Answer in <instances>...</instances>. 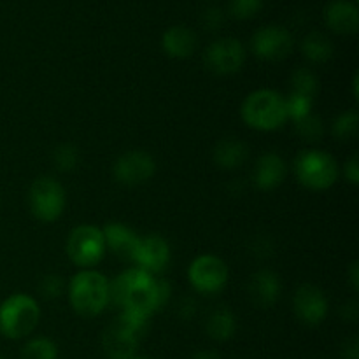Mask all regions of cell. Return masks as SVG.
Returning a JSON list of instances; mask_svg holds the SVG:
<instances>
[{"mask_svg": "<svg viewBox=\"0 0 359 359\" xmlns=\"http://www.w3.org/2000/svg\"><path fill=\"white\" fill-rule=\"evenodd\" d=\"M302 53L312 63H326L333 58L335 46L321 32H311L302 41Z\"/></svg>", "mask_w": 359, "mask_h": 359, "instance_id": "7402d4cb", "label": "cell"}, {"mask_svg": "<svg viewBox=\"0 0 359 359\" xmlns=\"http://www.w3.org/2000/svg\"><path fill=\"white\" fill-rule=\"evenodd\" d=\"M65 188L51 175H41L28 189V207L32 216L41 223H55L65 210Z\"/></svg>", "mask_w": 359, "mask_h": 359, "instance_id": "8992f818", "label": "cell"}, {"mask_svg": "<svg viewBox=\"0 0 359 359\" xmlns=\"http://www.w3.org/2000/svg\"><path fill=\"white\" fill-rule=\"evenodd\" d=\"M195 312H196V302L193 300V298H189V297L182 298L181 304H179L177 314L181 316L182 319H189V318H193V316H195Z\"/></svg>", "mask_w": 359, "mask_h": 359, "instance_id": "d6a6232c", "label": "cell"}, {"mask_svg": "<svg viewBox=\"0 0 359 359\" xmlns=\"http://www.w3.org/2000/svg\"><path fill=\"white\" fill-rule=\"evenodd\" d=\"M358 123H359V116L356 109L344 111L342 114L337 116V119L333 121V126H332L333 137L339 140L353 139V137L358 133Z\"/></svg>", "mask_w": 359, "mask_h": 359, "instance_id": "484cf974", "label": "cell"}, {"mask_svg": "<svg viewBox=\"0 0 359 359\" xmlns=\"http://www.w3.org/2000/svg\"><path fill=\"white\" fill-rule=\"evenodd\" d=\"M230 270L224 259L216 255H200L189 263L188 280L191 287L203 294H216L228 284Z\"/></svg>", "mask_w": 359, "mask_h": 359, "instance_id": "ba28073f", "label": "cell"}, {"mask_svg": "<svg viewBox=\"0 0 359 359\" xmlns=\"http://www.w3.org/2000/svg\"><path fill=\"white\" fill-rule=\"evenodd\" d=\"M297 181L311 191H325L337 182L340 168L337 160L323 149H304L293 163Z\"/></svg>", "mask_w": 359, "mask_h": 359, "instance_id": "5b68a950", "label": "cell"}, {"mask_svg": "<svg viewBox=\"0 0 359 359\" xmlns=\"http://www.w3.org/2000/svg\"><path fill=\"white\" fill-rule=\"evenodd\" d=\"M0 359H6V358H4V356H0Z\"/></svg>", "mask_w": 359, "mask_h": 359, "instance_id": "f35d334b", "label": "cell"}, {"mask_svg": "<svg viewBox=\"0 0 359 359\" xmlns=\"http://www.w3.org/2000/svg\"><path fill=\"white\" fill-rule=\"evenodd\" d=\"M205 332L216 342H226L237 332V318L228 307H216L207 318Z\"/></svg>", "mask_w": 359, "mask_h": 359, "instance_id": "44dd1931", "label": "cell"}, {"mask_svg": "<svg viewBox=\"0 0 359 359\" xmlns=\"http://www.w3.org/2000/svg\"><path fill=\"white\" fill-rule=\"evenodd\" d=\"M102 233H104L105 249H109L116 258L133 263L140 237L132 228H128L123 223H118V221H111V223H107L102 228Z\"/></svg>", "mask_w": 359, "mask_h": 359, "instance_id": "9a60e30c", "label": "cell"}, {"mask_svg": "<svg viewBox=\"0 0 359 359\" xmlns=\"http://www.w3.org/2000/svg\"><path fill=\"white\" fill-rule=\"evenodd\" d=\"M286 107H287V116H290L291 121H298V119L305 118V116L312 114V109H314V100L304 95H298L291 91L286 97Z\"/></svg>", "mask_w": 359, "mask_h": 359, "instance_id": "83f0119b", "label": "cell"}, {"mask_svg": "<svg viewBox=\"0 0 359 359\" xmlns=\"http://www.w3.org/2000/svg\"><path fill=\"white\" fill-rule=\"evenodd\" d=\"M65 251L70 262L79 270L93 269L104 259L105 241L102 228L95 224H79L69 233L65 242Z\"/></svg>", "mask_w": 359, "mask_h": 359, "instance_id": "52a82bcc", "label": "cell"}, {"mask_svg": "<svg viewBox=\"0 0 359 359\" xmlns=\"http://www.w3.org/2000/svg\"><path fill=\"white\" fill-rule=\"evenodd\" d=\"M0 205H2V200H0Z\"/></svg>", "mask_w": 359, "mask_h": 359, "instance_id": "ab89813d", "label": "cell"}, {"mask_svg": "<svg viewBox=\"0 0 359 359\" xmlns=\"http://www.w3.org/2000/svg\"><path fill=\"white\" fill-rule=\"evenodd\" d=\"M294 130H297L298 135L302 137L307 142H319L325 135V125H323V119L319 116H316L314 112L305 118L294 121Z\"/></svg>", "mask_w": 359, "mask_h": 359, "instance_id": "4316f807", "label": "cell"}, {"mask_svg": "<svg viewBox=\"0 0 359 359\" xmlns=\"http://www.w3.org/2000/svg\"><path fill=\"white\" fill-rule=\"evenodd\" d=\"M41 321V307L30 294L14 293L0 304V333L9 340L27 339Z\"/></svg>", "mask_w": 359, "mask_h": 359, "instance_id": "277c9868", "label": "cell"}, {"mask_svg": "<svg viewBox=\"0 0 359 359\" xmlns=\"http://www.w3.org/2000/svg\"><path fill=\"white\" fill-rule=\"evenodd\" d=\"M79 161H81L79 149L70 142L58 144V146L55 147V151H53V163H55L56 170L63 172V174L76 170Z\"/></svg>", "mask_w": 359, "mask_h": 359, "instance_id": "d4e9b609", "label": "cell"}, {"mask_svg": "<svg viewBox=\"0 0 359 359\" xmlns=\"http://www.w3.org/2000/svg\"><path fill=\"white\" fill-rule=\"evenodd\" d=\"M291 88L293 93L304 95V97L316 100V95L319 93V79L311 69L305 67H298L293 74H291Z\"/></svg>", "mask_w": 359, "mask_h": 359, "instance_id": "cb8c5ba5", "label": "cell"}, {"mask_svg": "<svg viewBox=\"0 0 359 359\" xmlns=\"http://www.w3.org/2000/svg\"><path fill=\"white\" fill-rule=\"evenodd\" d=\"M286 175V160L276 151H269L256 160L252 168V184L259 191H273L283 184Z\"/></svg>", "mask_w": 359, "mask_h": 359, "instance_id": "5bb4252c", "label": "cell"}, {"mask_svg": "<svg viewBox=\"0 0 359 359\" xmlns=\"http://www.w3.org/2000/svg\"><path fill=\"white\" fill-rule=\"evenodd\" d=\"M170 256L168 242L161 235L151 233L146 237H140L133 263H135L137 269H142L149 272L151 276H156L167 269L168 263H170Z\"/></svg>", "mask_w": 359, "mask_h": 359, "instance_id": "4fadbf2b", "label": "cell"}, {"mask_svg": "<svg viewBox=\"0 0 359 359\" xmlns=\"http://www.w3.org/2000/svg\"><path fill=\"white\" fill-rule=\"evenodd\" d=\"M245 62V48L238 39L223 37L210 42L203 55V63L217 76H231L238 72Z\"/></svg>", "mask_w": 359, "mask_h": 359, "instance_id": "9c48e42d", "label": "cell"}, {"mask_svg": "<svg viewBox=\"0 0 359 359\" xmlns=\"http://www.w3.org/2000/svg\"><path fill=\"white\" fill-rule=\"evenodd\" d=\"M202 20H203V27H205L207 30L216 32L223 27L224 14H223V11L217 9V7H209V9L203 13Z\"/></svg>", "mask_w": 359, "mask_h": 359, "instance_id": "4dcf8cb0", "label": "cell"}, {"mask_svg": "<svg viewBox=\"0 0 359 359\" xmlns=\"http://www.w3.org/2000/svg\"><path fill=\"white\" fill-rule=\"evenodd\" d=\"M293 311L298 321L304 325L319 326L328 316V298L321 287L314 286V284H304L294 293Z\"/></svg>", "mask_w": 359, "mask_h": 359, "instance_id": "7c38bea8", "label": "cell"}, {"mask_svg": "<svg viewBox=\"0 0 359 359\" xmlns=\"http://www.w3.org/2000/svg\"><path fill=\"white\" fill-rule=\"evenodd\" d=\"M65 280L58 273H48L39 283V291H41V294L46 300H56V298H60L63 294V291H65Z\"/></svg>", "mask_w": 359, "mask_h": 359, "instance_id": "f1b7e54d", "label": "cell"}, {"mask_svg": "<svg viewBox=\"0 0 359 359\" xmlns=\"http://www.w3.org/2000/svg\"><path fill=\"white\" fill-rule=\"evenodd\" d=\"M20 359H58V346L49 337H34L25 342Z\"/></svg>", "mask_w": 359, "mask_h": 359, "instance_id": "603a6c76", "label": "cell"}, {"mask_svg": "<svg viewBox=\"0 0 359 359\" xmlns=\"http://www.w3.org/2000/svg\"><path fill=\"white\" fill-rule=\"evenodd\" d=\"M241 118L249 128L258 132H273L287 123L286 97L276 90H256L244 98L241 105Z\"/></svg>", "mask_w": 359, "mask_h": 359, "instance_id": "7a4b0ae2", "label": "cell"}, {"mask_svg": "<svg viewBox=\"0 0 359 359\" xmlns=\"http://www.w3.org/2000/svg\"><path fill=\"white\" fill-rule=\"evenodd\" d=\"M132 359H151V358H144V356H135V358H132Z\"/></svg>", "mask_w": 359, "mask_h": 359, "instance_id": "74e56055", "label": "cell"}, {"mask_svg": "<svg viewBox=\"0 0 359 359\" xmlns=\"http://www.w3.org/2000/svg\"><path fill=\"white\" fill-rule=\"evenodd\" d=\"M109 302L119 311L139 312L151 318L160 311L156 277L137 266L125 270L109 283Z\"/></svg>", "mask_w": 359, "mask_h": 359, "instance_id": "6da1fadb", "label": "cell"}, {"mask_svg": "<svg viewBox=\"0 0 359 359\" xmlns=\"http://www.w3.org/2000/svg\"><path fill=\"white\" fill-rule=\"evenodd\" d=\"M293 35L280 25H266L251 39V51L263 62H280L293 51Z\"/></svg>", "mask_w": 359, "mask_h": 359, "instance_id": "30bf717a", "label": "cell"}, {"mask_svg": "<svg viewBox=\"0 0 359 359\" xmlns=\"http://www.w3.org/2000/svg\"><path fill=\"white\" fill-rule=\"evenodd\" d=\"M140 339L119 321L109 325L102 337V347L109 359H132L137 356Z\"/></svg>", "mask_w": 359, "mask_h": 359, "instance_id": "e0dca14e", "label": "cell"}, {"mask_svg": "<svg viewBox=\"0 0 359 359\" xmlns=\"http://www.w3.org/2000/svg\"><path fill=\"white\" fill-rule=\"evenodd\" d=\"M342 359H359V342L356 337L346 340L342 347Z\"/></svg>", "mask_w": 359, "mask_h": 359, "instance_id": "836d02e7", "label": "cell"}, {"mask_svg": "<svg viewBox=\"0 0 359 359\" xmlns=\"http://www.w3.org/2000/svg\"><path fill=\"white\" fill-rule=\"evenodd\" d=\"M69 302L81 318H97L109 305V280L95 269L74 273L67 286Z\"/></svg>", "mask_w": 359, "mask_h": 359, "instance_id": "3957f363", "label": "cell"}, {"mask_svg": "<svg viewBox=\"0 0 359 359\" xmlns=\"http://www.w3.org/2000/svg\"><path fill=\"white\" fill-rule=\"evenodd\" d=\"M189 359H221V356L214 351H198V353L193 354Z\"/></svg>", "mask_w": 359, "mask_h": 359, "instance_id": "8d00e7d4", "label": "cell"}, {"mask_svg": "<svg viewBox=\"0 0 359 359\" xmlns=\"http://www.w3.org/2000/svg\"><path fill=\"white\" fill-rule=\"evenodd\" d=\"M156 172V161L147 151L132 149L123 153L112 165V175L123 186L146 184Z\"/></svg>", "mask_w": 359, "mask_h": 359, "instance_id": "8fae6325", "label": "cell"}, {"mask_svg": "<svg viewBox=\"0 0 359 359\" xmlns=\"http://www.w3.org/2000/svg\"><path fill=\"white\" fill-rule=\"evenodd\" d=\"M249 158V146L237 137H224L214 146L212 160L223 170L241 168Z\"/></svg>", "mask_w": 359, "mask_h": 359, "instance_id": "ffe728a7", "label": "cell"}, {"mask_svg": "<svg viewBox=\"0 0 359 359\" xmlns=\"http://www.w3.org/2000/svg\"><path fill=\"white\" fill-rule=\"evenodd\" d=\"M344 177L347 179V182H351L353 186L359 184V160L358 154H353L349 160L344 165Z\"/></svg>", "mask_w": 359, "mask_h": 359, "instance_id": "1f68e13d", "label": "cell"}, {"mask_svg": "<svg viewBox=\"0 0 359 359\" xmlns=\"http://www.w3.org/2000/svg\"><path fill=\"white\" fill-rule=\"evenodd\" d=\"M347 277H349V284L354 291L359 290V265L358 262L351 263L349 270H347Z\"/></svg>", "mask_w": 359, "mask_h": 359, "instance_id": "d590c367", "label": "cell"}, {"mask_svg": "<svg viewBox=\"0 0 359 359\" xmlns=\"http://www.w3.org/2000/svg\"><path fill=\"white\" fill-rule=\"evenodd\" d=\"M358 302H346V304L342 305V309H340V314H342L344 319H347V321H354V319L358 318Z\"/></svg>", "mask_w": 359, "mask_h": 359, "instance_id": "e575fe53", "label": "cell"}, {"mask_svg": "<svg viewBox=\"0 0 359 359\" xmlns=\"http://www.w3.org/2000/svg\"><path fill=\"white\" fill-rule=\"evenodd\" d=\"M325 23L339 35H353L359 28V9L354 0H333L325 7Z\"/></svg>", "mask_w": 359, "mask_h": 359, "instance_id": "ac0fdd59", "label": "cell"}, {"mask_svg": "<svg viewBox=\"0 0 359 359\" xmlns=\"http://www.w3.org/2000/svg\"><path fill=\"white\" fill-rule=\"evenodd\" d=\"M263 7V0H230V13L237 20H249Z\"/></svg>", "mask_w": 359, "mask_h": 359, "instance_id": "f546056e", "label": "cell"}, {"mask_svg": "<svg viewBox=\"0 0 359 359\" xmlns=\"http://www.w3.org/2000/svg\"><path fill=\"white\" fill-rule=\"evenodd\" d=\"M249 298L259 309H269L280 298L283 283L279 273L270 269H259L249 279Z\"/></svg>", "mask_w": 359, "mask_h": 359, "instance_id": "2e32d148", "label": "cell"}, {"mask_svg": "<svg viewBox=\"0 0 359 359\" xmlns=\"http://www.w3.org/2000/svg\"><path fill=\"white\" fill-rule=\"evenodd\" d=\"M196 46H198V37L191 28L184 27V25H175L165 30L163 37H161V48L167 53V56L175 60H184L195 53Z\"/></svg>", "mask_w": 359, "mask_h": 359, "instance_id": "d6986e66", "label": "cell"}]
</instances>
